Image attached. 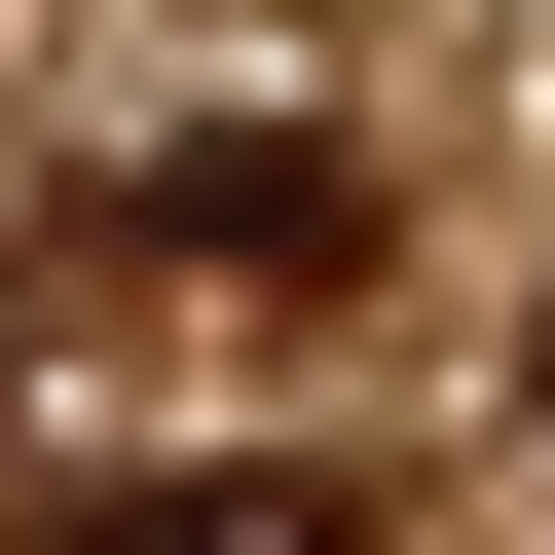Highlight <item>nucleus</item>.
I'll list each match as a JSON object with an SVG mask.
<instances>
[{
    "label": "nucleus",
    "instance_id": "1",
    "mask_svg": "<svg viewBox=\"0 0 555 555\" xmlns=\"http://www.w3.org/2000/svg\"><path fill=\"white\" fill-rule=\"evenodd\" d=\"M334 222H371L334 149H149V185H112V259H259V297H297V259H334Z\"/></svg>",
    "mask_w": 555,
    "mask_h": 555
},
{
    "label": "nucleus",
    "instance_id": "2",
    "mask_svg": "<svg viewBox=\"0 0 555 555\" xmlns=\"http://www.w3.org/2000/svg\"><path fill=\"white\" fill-rule=\"evenodd\" d=\"M75 555H371L334 481H149V518H75Z\"/></svg>",
    "mask_w": 555,
    "mask_h": 555
}]
</instances>
